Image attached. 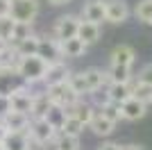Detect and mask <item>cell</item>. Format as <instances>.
Masks as SVG:
<instances>
[{"label":"cell","mask_w":152,"mask_h":150,"mask_svg":"<svg viewBox=\"0 0 152 150\" xmlns=\"http://www.w3.org/2000/svg\"><path fill=\"white\" fill-rule=\"evenodd\" d=\"M132 98L141 100L150 107V100H152V84H145V82H139V80H132Z\"/></svg>","instance_id":"obj_25"},{"label":"cell","mask_w":152,"mask_h":150,"mask_svg":"<svg viewBox=\"0 0 152 150\" xmlns=\"http://www.w3.org/2000/svg\"><path fill=\"white\" fill-rule=\"evenodd\" d=\"M52 148L55 150H80L82 143H80V137H70V134L57 132V137L52 141Z\"/></svg>","instance_id":"obj_24"},{"label":"cell","mask_w":152,"mask_h":150,"mask_svg":"<svg viewBox=\"0 0 152 150\" xmlns=\"http://www.w3.org/2000/svg\"><path fill=\"white\" fill-rule=\"evenodd\" d=\"M98 112H102L104 116H107L111 123H121L123 121V112H121V105H116V102H107V105L102 107V109H98Z\"/></svg>","instance_id":"obj_28"},{"label":"cell","mask_w":152,"mask_h":150,"mask_svg":"<svg viewBox=\"0 0 152 150\" xmlns=\"http://www.w3.org/2000/svg\"><path fill=\"white\" fill-rule=\"evenodd\" d=\"M109 100L116 105H123L127 98H132V82H109L107 84Z\"/></svg>","instance_id":"obj_17"},{"label":"cell","mask_w":152,"mask_h":150,"mask_svg":"<svg viewBox=\"0 0 152 150\" xmlns=\"http://www.w3.org/2000/svg\"><path fill=\"white\" fill-rule=\"evenodd\" d=\"M132 14H134V18L139 21V23L152 27V0H139V2L134 5Z\"/></svg>","instance_id":"obj_23"},{"label":"cell","mask_w":152,"mask_h":150,"mask_svg":"<svg viewBox=\"0 0 152 150\" xmlns=\"http://www.w3.org/2000/svg\"><path fill=\"white\" fill-rule=\"evenodd\" d=\"M80 18L89 21V23H95V25L107 23V7H104V0H86L82 5Z\"/></svg>","instance_id":"obj_8"},{"label":"cell","mask_w":152,"mask_h":150,"mask_svg":"<svg viewBox=\"0 0 152 150\" xmlns=\"http://www.w3.org/2000/svg\"><path fill=\"white\" fill-rule=\"evenodd\" d=\"M45 93H48V98H50L52 105H59V107H64V109H70L75 102H80V100H82L75 91H73V89L68 87V82L45 87Z\"/></svg>","instance_id":"obj_3"},{"label":"cell","mask_w":152,"mask_h":150,"mask_svg":"<svg viewBox=\"0 0 152 150\" xmlns=\"http://www.w3.org/2000/svg\"><path fill=\"white\" fill-rule=\"evenodd\" d=\"M102 37V25H95L89 23V21H82L80 18V27H77V39H82L86 46H93L98 43Z\"/></svg>","instance_id":"obj_14"},{"label":"cell","mask_w":152,"mask_h":150,"mask_svg":"<svg viewBox=\"0 0 152 150\" xmlns=\"http://www.w3.org/2000/svg\"><path fill=\"white\" fill-rule=\"evenodd\" d=\"M0 150H5V148H2V146H0Z\"/></svg>","instance_id":"obj_39"},{"label":"cell","mask_w":152,"mask_h":150,"mask_svg":"<svg viewBox=\"0 0 152 150\" xmlns=\"http://www.w3.org/2000/svg\"><path fill=\"white\" fill-rule=\"evenodd\" d=\"M2 123H5L7 132H27L32 118L27 114H20V112H9L5 118H2Z\"/></svg>","instance_id":"obj_16"},{"label":"cell","mask_w":152,"mask_h":150,"mask_svg":"<svg viewBox=\"0 0 152 150\" xmlns=\"http://www.w3.org/2000/svg\"><path fill=\"white\" fill-rule=\"evenodd\" d=\"M68 75H70V68H68V64H66V59H64V62L48 64L43 87H50V84H61V82L68 80Z\"/></svg>","instance_id":"obj_12"},{"label":"cell","mask_w":152,"mask_h":150,"mask_svg":"<svg viewBox=\"0 0 152 150\" xmlns=\"http://www.w3.org/2000/svg\"><path fill=\"white\" fill-rule=\"evenodd\" d=\"M86 98H89V102L95 107V109H102L107 102H111V100H109V93H107V87L98 89V91H93V93H89Z\"/></svg>","instance_id":"obj_29"},{"label":"cell","mask_w":152,"mask_h":150,"mask_svg":"<svg viewBox=\"0 0 152 150\" xmlns=\"http://www.w3.org/2000/svg\"><path fill=\"white\" fill-rule=\"evenodd\" d=\"M45 71H48V64L37 55L34 57H20L18 64H16V75L23 82H27L30 87H43Z\"/></svg>","instance_id":"obj_1"},{"label":"cell","mask_w":152,"mask_h":150,"mask_svg":"<svg viewBox=\"0 0 152 150\" xmlns=\"http://www.w3.org/2000/svg\"><path fill=\"white\" fill-rule=\"evenodd\" d=\"M150 107H152V100H150Z\"/></svg>","instance_id":"obj_40"},{"label":"cell","mask_w":152,"mask_h":150,"mask_svg":"<svg viewBox=\"0 0 152 150\" xmlns=\"http://www.w3.org/2000/svg\"><path fill=\"white\" fill-rule=\"evenodd\" d=\"M5 48H7V43H2V41H0V52H2Z\"/></svg>","instance_id":"obj_38"},{"label":"cell","mask_w":152,"mask_h":150,"mask_svg":"<svg viewBox=\"0 0 152 150\" xmlns=\"http://www.w3.org/2000/svg\"><path fill=\"white\" fill-rule=\"evenodd\" d=\"M121 148H123V146L116 143V141H102V143L98 146L95 150H121Z\"/></svg>","instance_id":"obj_33"},{"label":"cell","mask_w":152,"mask_h":150,"mask_svg":"<svg viewBox=\"0 0 152 150\" xmlns=\"http://www.w3.org/2000/svg\"><path fill=\"white\" fill-rule=\"evenodd\" d=\"M150 107L145 102H141L136 98H127L125 102L121 105V112H123V121H129V123H136V121L145 118V114Z\"/></svg>","instance_id":"obj_11"},{"label":"cell","mask_w":152,"mask_h":150,"mask_svg":"<svg viewBox=\"0 0 152 150\" xmlns=\"http://www.w3.org/2000/svg\"><path fill=\"white\" fill-rule=\"evenodd\" d=\"M0 146L5 150H30V137L27 132H7Z\"/></svg>","instance_id":"obj_18"},{"label":"cell","mask_w":152,"mask_h":150,"mask_svg":"<svg viewBox=\"0 0 152 150\" xmlns=\"http://www.w3.org/2000/svg\"><path fill=\"white\" fill-rule=\"evenodd\" d=\"M37 57H41L45 64L64 62V55H61V46H59V41H57V39H52V37H41V39H39Z\"/></svg>","instance_id":"obj_7"},{"label":"cell","mask_w":152,"mask_h":150,"mask_svg":"<svg viewBox=\"0 0 152 150\" xmlns=\"http://www.w3.org/2000/svg\"><path fill=\"white\" fill-rule=\"evenodd\" d=\"M5 134H7V130H5V123H2V118H0V143H2Z\"/></svg>","instance_id":"obj_37"},{"label":"cell","mask_w":152,"mask_h":150,"mask_svg":"<svg viewBox=\"0 0 152 150\" xmlns=\"http://www.w3.org/2000/svg\"><path fill=\"white\" fill-rule=\"evenodd\" d=\"M50 107H52V102H50V98H48V93H45V87L37 89V91H34V100H32L30 118H43Z\"/></svg>","instance_id":"obj_15"},{"label":"cell","mask_w":152,"mask_h":150,"mask_svg":"<svg viewBox=\"0 0 152 150\" xmlns=\"http://www.w3.org/2000/svg\"><path fill=\"white\" fill-rule=\"evenodd\" d=\"M84 123H80V121L75 118V116H70L68 114V118H66V123H64V127H61V132L64 134H70V137H80L82 139V134H84Z\"/></svg>","instance_id":"obj_27"},{"label":"cell","mask_w":152,"mask_h":150,"mask_svg":"<svg viewBox=\"0 0 152 150\" xmlns=\"http://www.w3.org/2000/svg\"><path fill=\"white\" fill-rule=\"evenodd\" d=\"M14 27H16V21L7 14V16H0V41L7 46H12V37H14Z\"/></svg>","instance_id":"obj_26"},{"label":"cell","mask_w":152,"mask_h":150,"mask_svg":"<svg viewBox=\"0 0 152 150\" xmlns=\"http://www.w3.org/2000/svg\"><path fill=\"white\" fill-rule=\"evenodd\" d=\"M107 73L109 82H132L134 80V68L132 66H116V64H109Z\"/></svg>","instance_id":"obj_21"},{"label":"cell","mask_w":152,"mask_h":150,"mask_svg":"<svg viewBox=\"0 0 152 150\" xmlns=\"http://www.w3.org/2000/svg\"><path fill=\"white\" fill-rule=\"evenodd\" d=\"M41 14V0H12V9H9V16H12L16 23H27L34 25Z\"/></svg>","instance_id":"obj_2"},{"label":"cell","mask_w":152,"mask_h":150,"mask_svg":"<svg viewBox=\"0 0 152 150\" xmlns=\"http://www.w3.org/2000/svg\"><path fill=\"white\" fill-rule=\"evenodd\" d=\"M134 80L152 84V64H143V66L139 68V73H134Z\"/></svg>","instance_id":"obj_31"},{"label":"cell","mask_w":152,"mask_h":150,"mask_svg":"<svg viewBox=\"0 0 152 150\" xmlns=\"http://www.w3.org/2000/svg\"><path fill=\"white\" fill-rule=\"evenodd\" d=\"M9 112H12V98L7 93H0V118H5Z\"/></svg>","instance_id":"obj_32"},{"label":"cell","mask_w":152,"mask_h":150,"mask_svg":"<svg viewBox=\"0 0 152 150\" xmlns=\"http://www.w3.org/2000/svg\"><path fill=\"white\" fill-rule=\"evenodd\" d=\"M59 46H61L64 59H80V57H84L86 50H89V46L84 43L82 39H77V37L64 39V41H59Z\"/></svg>","instance_id":"obj_13"},{"label":"cell","mask_w":152,"mask_h":150,"mask_svg":"<svg viewBox=\"0 0 152 150\" xmlns=\"http://www.w3.org/2000/svg\"><path fill=\"white\" fill-rule=\"evenodd\" d=\"M77 27H80V16H75V14H64V16H59V18L55 21L50 37L57 39V41L77 37Z\"/></svg>","instance_id":"obj_4"},{"label":"cell","mask_w":152,"mask_h":150,"mask_svg":"<svg viewBox=\"0 0 152 150\" xmlns=\"http://www.w3.org/2000/svg\"><path fill=\"white\" fill-rule=\"evenodd\" d=\"M121 150H148L145 146H141V143H123Z\"/></svg>","instance_id":"obj_36"},{"label":"cell","mask_w":152,"mask_h":150,"mask_svg":"<svg viewBox=\"0 0 152 150\" xmlns=\"http://www.w3.org/2000/svg\"><path fill=\"white\" fill-rule=\"evenodd\" d=\"M12 9V0H0V16H7Z\"/></svg>","instance_id":"obj_34"},{"label":"cell","mask_w":152,"mask_h":150,"mask_svg":"<svg viewBox=\"0 0 152 150\" xmlns=\"http://www.w3.org/2000/svg\"><path fill=\"white\" fill-rule=\"evenodd\" d=\"M30 34H32V25H27V23H16V27H14V37H12V46H16L18 41L27 39Z\"/></svg>","instance_id":"obj_30"},{"label":"cell","mask_w":152,"mask_h":150,"mask_svg":"<svg viewBox=\"0 0 152 150\" xmlns=\"http://www.w3.org/2000/svg\"><path fill=\"white\" fill-rule=\"evenodd\" d=\"M86 130H91L95 137H100V139H109V137L116 132V123H111V121H109L102 112H98V109H95L91 123L86 125Z\"/></svg>","instance_id":"obj_10"},{"label":"cell","mask_w":152,"mask_h":150,"mask_svg":"<svg viewBox=\"0 0 152 150\" xmlns=\"http://www.w3.org/2000/svg\"><path fill=\"white\" fill-rule=\"evenodd\" d=\"M109 64H116V66H132L136 64V50L129 43H118L111 48L109 52Z\"/></svg>","instance_id":"obj_9"},{"label":"cell","mask_w":152,"mask_h":150,"mask_svg":"<svg viewBox=\"0 0 152 150\" xmlns=\"http://www.w3.org/2000/svg\"><path fill=\"white\" fill-rule=\"evenodd\" d=\"M107 7V23L111 25H123L132 16V7L127 0H104Z\"/></svg>","instance_id":"obj_6"},{"label":"cell","mask_w":152,"mask_h":150,"mask_svg":"<svg viewBox=\"0 0 152 150\" xmlns=\"http://www.w3.org/2000/svg\"><path fill=\"white\" fill-rule=\"evenodd\" d=\"M66 112L70 114V116H75L80 123H84V127L91 123V118H93V114H95V107L91 105L89 100H80V102H75V105L70 107V109H66Z\"/></svg>","instance_id":"obj_19"},{"label":"cell","mask_w":152,"mask_h":150,"mask_svg":"<svg viewBox=\"0 0 152 150\" xmlns=\"http://www.w3.org/2000/svg\"><path fill=\"white\" fill-rule=\"evenodd\" d=\"M27 137H30L32 141H37V143L50 146L52 141H55V137H57V130H52L50 123H48L45 118H32L30 130H27Z\"/></svg>","instance_id":"obj_5"},{"label":"cell","mask_w":152,"mask_h":150,"mask_svg":"<svg viewBox=\"0 0 152 150\" xmlns=\"http://www.w3.org/2000/svg\"><path fill=\"white\" fill-rule=\"evenodd\" d=\"M43 118L48 121V123H50V127H52V130L61 132L64 123H66V118H68V112H66L64 107H59V105H52L50 109H48V114H45Z\"/></svg>","instance_id":"obj_22"},{"label":"cell","mask_w":152,"mask_h":150,"mask_svg":"<svg viewBox=\"0 0 152 150\" xmlns=\"http://www.w3.org/2000/svg\"><path fill=\"white\" fill-rule=\"evenodd\" d=\"M39 34H34L32 32L27 39H23V41H18V43L14 46V50H16V55L18 57H34L37 55V50H39Z\"/></svg>","instance_id":"obj_20"},{"label":"cell","mask_w":152,"mask_h":150,"mask_svg":"<svg viewBox=\"0 0 152 150\" xmlns=\"http://www.w3.org/2000/svg\"><path fill=\"white\" fill-rule=\"evenodd\" d=\"M50 7H66V5H70L73 0H45Z\"/></svg>","instance_id":"obj_35"}]
</instances>
